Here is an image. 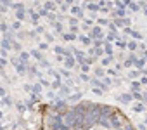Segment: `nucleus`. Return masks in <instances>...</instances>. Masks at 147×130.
Returning a JSON list of instances; mask_svg holds the SVG:
<instances>
[{"label": "nucleus", "mask_w": 147, "mask_h": 130, "mask_svg": "<svg viewBox=\"0 0 147 130\" xmlns=\"http://www.w3.org/2000/svg\"><path fill=\"white\" fill-rule=\"evenodd\" d=\"M49 130H133L130 123L106 106L66 108L49 120Z\"/></svg>", "instance_id": "nucleus-1"}]
</instances>
